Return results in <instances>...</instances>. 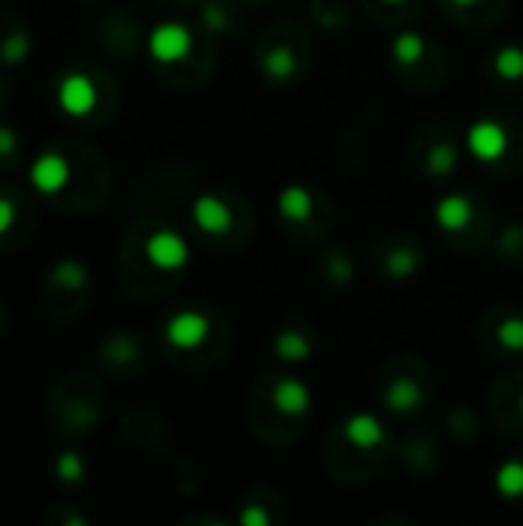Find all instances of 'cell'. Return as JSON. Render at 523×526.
<instances>
[{
    "mask_svg": "<svg viewBox=\"0 0 523 526\" xmlns=\"http://www.w3.org/2000/svg\"><path fill=\"white\" fill-rule=\"evenodd\" d=\"M96 99H99L96 84L84 71H68L56 87V102L68 117H87L96 108Z\"/></svg>",
    "mask_w": 523,
    "mask_h": 526,
    "instance_id": "cell-1",
    "label": "cell"
},
{
    "mask_svg": "<svg viewBox=\"0 0 523 526\" xmlns=\"http://www.w3.org/2000/svg\"><path fill=\"white\" fill-rule=\"evenodd\" d=\"M145 256L154 268L160 271H179L188 265V244L176 234V231H154L148 237V244H145Z\"/></svg>",
    "mask_w": 523,
    "mask_h": 526,
    "instance_id": "cell-2",
    "label": "cell"
},
{
    "mask_svg": "<svg viewBox=\"0 0 523 526\" xmlns=\"http://www.w3.org/2000/svg\"><path fill=\"white\" fill-rule=\"evenodd\" d=\"M28 179H31L34 191L53 197V194L65 191V185H68V179H71V164H68V160H65L62 154H56V151H44V154H40V157L34 160V164H31Z\"/></svg>",
    "mask_w": 523,
    "mask_h": 526,
    "instance_id": "cell-3",
    "label": "cell"
},
{
    "mask_svg": "<svg viewBox=\"0 0 523 526\" xmlns=\"http://www.w3.org/2000/svg\"><path fill=\"white\" fill-rule=\"evenodd\" d=\"M148 50L157 62H179L191 50V34L179 22H164L157 25L148 37Z\"/></svg>",
    "mask_w": 523,
    "mask_h": 526,
    "instance_id": "cell-4",
    "label": "cell"
},
{
    "mask_svg": "<svg viewBox=\"0 0 523 526\" xmlns=\"http://www.w3.org/2000/svg\"><path fill=\"white\" fill-rule=\"evenodd\" d=\"M468 148L474 151L477 160H499L508 148V136L505 130L496 124V120H477V124L468 130Z\"/></svg>",
    "mask_w": 523,
    "mask_h": 526,
    "instance_id": "cell-5",
    "label": "cell"
},
{
    "mask_svg": "<svg viewBox=\"0 0 523 526\" xmlns=\"http://www.w3.org/2000/svg\"><path fill=\"white\" fill-rule=\"evenodd\" d=\"M207 336V317L200 311H179L167 323V339L176 348H194Z\"/></svg>",
    "mask_w": 523,
    "mask_h": 526,
    "instance_id": "cell-6",
    "label": "cell"
},
{
    "mask_svg": "<svg viewBox=\"0 0 523 526\" xmlns=\"http://www.w3.org/2000/svg\"><path fill=\"white\" fill-rule=\"evenodd\" d=\"M194 222L210 234H222L231 222L225 200H219L216 194H200L194 200Z\"/></svg>",
    "mask_w": 523,
    "mask_h": 526,
    "instance_id": "cell-7",
    "label": "cell"
},
{
    "mask_svg": "<svg viewBox=\"0 0 523 526\" xmlns=\"http://www.w3.org/2000/svg\"><path fill=\"white\" fill-rule=\"evenodd\" d=\"M345 434L357 443V447H379L385 440V428L376 416L370 413H357L345 422Z\"/></svg>",
    "mask_w": 523,
    "mask_h": 526,
    "instance_id": "cell-8",
    "label": "cell"
},
{
    "mask_svg": "<svg viewBox=\"0 0 523 526\" xmlns=\"http://www.w3.org/2000/svg\"><path fill=\"white\" fill-rule=\"evenodd\" d=\"M274 403H277V410H284V413H290V416H299V413L308 410L311 394H308V388H305L302 382L284 379V382L277 385V391H274Z\"/></svg>",
    "mask_w": 523,
    "mask_h": 526,
    "instance_id": "cell-9",
    "label": "cell"
},
{
    "mask_svg": "<svg viewBox=\"0 0 523 526\" xmlns=\"http://www.w3.org/2000/svg\"><path fill=\"white\" fill-rule=\"evenodd\" d=\"M468 219H471V204H468L462 194H450V197H444L437 204V222H440V228L459 231V228L468 225Z\"/></svg>",
    "mask_w": 523,
    "mask_h": 526,
    "instance_id": "cell-10",
    "label": "cell"
},
{
    "mask_svg": "<svg viewBox=\"0 0 523 526\" xmlns=\"http://www.w3.org/2000/svg\"><path fill=\"white\" fill-rule=\"evenodd\" d=\"M277 207H280V213H284L287 219L302 222V219H308V213H311V207H314V200H311L308 188H302V185H290L284 194H280Z\"/></svg>",
    "mask_w": 523,
    "mask_h": 526,
    "instance_id": "cell-11",
    "label": "cell"
},
{
    "mask_svg": "<svg viewBox=\"0 0 523 526\" xmlns=\"http://www.w3.org/2000/svg\"><path fill=\"white\" fill-rule=\"evenodd\" d=\"M53 280L59 283V287H65V290H80V287H87L90 274H87L84 262H77V259H62V262L53 268Z\"/></svg>",
    "mask_w": 523,
    "mask_h": 526,
    "instance_id": "cell-12",
    "label": "cell"
},
{
    "mask_svg": "<svg viewBox=\"0 0 523 526\" xmlns=\"http://www.w3.org/2000/svg\"><path fill=\"white\" fill-rule=\"evenodd\" d=\"M31 56V37L25 31H13L4 37V44H0V59L7 65H22Z\"/></svg>",
    "mask_w": 523,
    "mask_h": 526,
    "instance_id": "cell-13",
    "label": "cell"
},
{
    "mask_svg": "<svg viewBox=\"0 0 523 526\" xmlns=\"http://www.w3.org/2000/svg\"><path fill=\"white\" fill-rule=\"evenodd\" d=\"M496 487L502 496H520L523 493V465L520 462H505L496 471Z\"/></svg>",
    "mask_w": 523,
    "mask_h": 526,
    "instance_id": "cell-14",
    "label": "cell"
},
{
    "mask_svg": "<svg viewBox=\"0 0 523 526\" xmlns=\"http://www.w3.org/2000/svg\"><path fill=\"white\" fill-rule=\"evenodd\" d=\"M274 348H277V354H280V357H287V360H302V357H308V354H311L308 339H305L302 333H296V330H287L284 336H277Z\"/></svg>",
    "mask_w": 523,
    "mask_h": 526,
    "instance_id": "cell-15",
    "label": "cell"
},
{
    "mask_svg": "<svg viewBox=\"0 0 523 526\" xmlns=\"http://www.w3.org/2000/svg\"><path fill=\"white\" fill-rule=\"evenodd\" d=\"M84 471H87V465H84V459H80V453H74V450L59 453V459H56V477L62 483H80V480H84Z\"/></svg>",
    "mask_w": 523,
    "mask_h": 526,
    "instance_id": "cell-16",
    "label": "cell"
},
{
    "mask_svg": "<svg viewBox=\"0 0 523 526\" xmlns=\"http://www.w3.org/2000/svg\"><path fill=\"white\" fill-rule=\"evenodd\" d=\"M496 71L505 80H517L523 77V50L520 47H505L496 53Z\"/></svg>",
    "mask_w": 523,
    "mask_h": 526,
    "instance_id": "cell-17",
    "label": "cell"
},
{
    "mask_svg": "<svg viewBox=\"0 0 523 526\" xmlns=\"http://www.w3.org/2000/svg\"><path fill=\"white\" fill-rule=\"evenodd\" d=\"M394 56H397V62H404V65L416 62L422 56V37L413 34V31H407L404 37H397L394 40Z\"/></svg>",
    "mask_w": 523,
    "mask_h": 526,
    "instance_id": "cell-18",
    "label": "cell"
},
{
    "mask_svg": "<svg viewBox=\"0 0 523 526\" xmlns=\"http://www.w3.org/2000/svg\"><path fill=\"white\" fill-rule=\"evenodd\" d=\"M265 71H268L271 77H277V80H284V77H290V74L296 71V62H293V56H290L287 50H274V53L265 59Z\"/></svg>",
    "mask_w": 523,
    "mask_h": 526,
    "instance_id": "cell-19",
    "label": "cell"
},
{
    "mask_svg": "<svg viewBox=\"0 0 523 526\" xmlns=\"http://www.w3.org/2000/svg\"><path fill=\"white\" fill-rule=\"evenodd\" d=\"M499 342L508 348V351H523V320L520 317H511L499 327Z\"/></svg>",
    "mask_w": 523,
    "mask_h": 526,
    "instance_id": "cell-20",
    "label": "cell"
},
{
    "mask_svg": "<svg viewBox=\"0 0 523 526\" xmlns=\"http://www.w3.org/2000/svg\"><path fill=\"white\" fill-rule=\"evenodd\" d=\"M391 407L394 410H407V407H413L416 403V388L413 385H407V382H400V385H394L391 388Z\"/></svg>",
    "mask_w": 523,
    "mask_h": 526,
    "instance_id": "cell-21",
    "label": "cell"
},
{
    "mask_svg": "<svg viewBox=\"0 0 523 526\" xmlns=\"http://www.w3.org/2000/svg\"><path fill=\"white\" fill-rule=\"evenodd\" d=\"M19 151V136L10 127H0V157H13Z\"/></svg>",
    "mask_w": 523,
    "mask_h": 526,
    "instance_id": "cell-22",
    "label": "cell"
},
{
    "mask_svg": "<svg viewBox=\"0 0 523 526\" xmlns=\"http://www.w3.org/2000/svg\"><path fill=\"white\" fill-rule=\"evenodd\" d=\"M16 222V207L10 204L7 197H0V234H7Z\"/></svg>",
    "mask_w": 523,
    "mask_h": 526,
    "instance_id": "cell-23",
    "label": "cell"
},
{
    "mask_svg": "<svg viewBox=\"0 0 523 526\" xmlns=\"http://www.w3.org/2000/svg\"><path fill=\"white\" fill-rule=\"evenodd\" d=\"M453 4H459V7H468V4H477V0H453Z\"/></svg>",
    "mask_w": 523,
    "mask_h": 526,
    "instance_id": "cell-24",
    "label": "cell"
},
{
    "mask_svg": "<svg viewBox=\"0 0 523 526\" xmlns=\"http://www.w3.org/2000/svg\"><path fill=\"white\" fill-rule=\"evenodd\" d=\"M385 4H404V0H385Z\"/></svg>",
    "mask_w": 523,
    "mask_h": 526,
    "instance_id": "cell-25",
    "label": "cell"
},
{
    "mask_svg": "<svg viewBox=\"0 0 523 526\" xmlns=\"http://www.w3.org/2000/svg\"><path fill=\"white\" fill-rule=\"evenodd\" d=\"M520 410H523V400H520Z\"/></svg>",
    "mask_w": 523,
    "mask_h": 526,
    "instance_id": "cell-26",
    "label": "cell"
}]
</instances>
